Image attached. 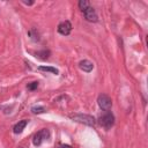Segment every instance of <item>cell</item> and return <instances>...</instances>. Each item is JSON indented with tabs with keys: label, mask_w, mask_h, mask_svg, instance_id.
Masks as SVG:
<instances>
[{
	"label": "cell",
	"mask_w": 148,
	"mask_h": 148,
	"mask_svg": "<svg viewBox=\"0 0 148 148\" xmlns=\"http://www.w3.org/2000/svg\"><path fill=\"white\" fill-rule=\"evenodd\" d=\"M69 118L76 123L80 124H84L88 126H95L96 120L90 114H84V113H74V114H69Z\"/></svg>",
	"instance_id": "6da1fadb"
},
{
	"label": "cell",
	"mask_w": 148,
	"mask_h": 148,
	"mask_svg": "<svg viewBox=\"0 0 148 148\" xmlns=\"http://www.w3.org/2000/svg\"><path fill=\"white\" fill-rule=\"evenodd\" d=\"M98 121H99V124H101L104 128L109 130V128H111V127L113 126V124H114V116H113L110 111H105L103 114L99 116Z\"/></svg>",
	"instance_id": "7a4b0ae2"
},
{
	"label": "cell",
	"mask_w": 148,
	"mask_h": 148,
	"mask_svg": "<svg viewBox=\"0 0 148 148\" xmlns=\"http://www.w3.org/2000/svg\"><path fill=\"white\" fill-rule=\"evenodd\" d=\"M97 103H98V106L103 111H109L112 108V99L106 94H101L97 98Z\"/></svg>",
	"instance_id": "3957f363"
},
{
	"label": "cell",
	"mask_w": 148,
	"mask_h": 148,
	"mask_svg": "<svg viewBox=\"0 0 148 148\" xmlns=\"http://www.w3.org/2000/svg\"><path fill=\"white\" fill-rule=\"evenodd\" d=\"M49 136H50V132H49V130L43 128V130H40L39 132H37V133L34 135L32 143H34L35 146H39L44 140L49 139Z\"/></svg>",
	"instance_id": "277c9868"
},
{
	"label": "cell",
	"mask_w": 148,
	"mask_h": 148,
	"mask_svg": "<svg viewBox=\"0 0 148 148\" xmlns=\"http://www.w3.org/2000/svg\"><path fill=\"white\" fill-rule=\"evenodd\" d=\"M83 15H84L86 20L89 21V22H97L98 21V17H97V14H96L95 9L92 7H90V6L87 9L83 10Z\"/></svg>",
	"instance_id": "5b68a950"
},
{
	"label": "cell",
	"mask_w": 148,
	"mask_h": 148,
	"mask_svg": "<svg viewBox=\"0 0 148 148\" xmlns=\"http://www.w3.org/2000/svg\"><path fill=\"white\" fill-rule=\"evenodd\" d=\"M71 30H72V24H71L69 21H64V22H61L58 25V32L61 34V35H64V36L69 35Z\"/></svg>",
	"instance_id": "8992f818"
},
{
	"label": "cell",
	"mask_w": 148,
	"mask_h": 148,
	"mask_svg": "<svg viewBox=\"0 0 148 148\" xmlns=\"http://www.w3.org/2000/svg\"><path fill=\"white\" fill-rule=\"evenodd\" d=\"M79 67H80V69H82L83 72L89 73V72L92 71L94 64H92L91 61H89V60H81V61L79 62Z\"/></svg>",
	"instance_id": "52a82bcc"
},
{
	"label": "cell",
	"mask_w": 148,
	"mask_h": 148,
	"mask_svg": "<svg viewBox=\"0 0 148 148\" xmlns=\"http://www.w3.org/2000/svg\"><path fill=\"white\" fill-rule=\"evenodd\" d=\"M25 126H27V120H21V121H18V123L14 126V133H16V134L22 133V131L25 128Z\"/></svg>",
	"instance_id": "ba28073f"
},
{
	"label": "cell",
	"mask_w": 148,
	"mask_h": 148,
	"mask_svg": "<svg viewBox=\"0 0 148 148\" xmlns=\"http://www.w3.org/2000/svg\"><path fill=\"white\" fill-rule=\"evenodd\" d=\"M38 71H42V72H50V73L56 74V75L59 73V71H58L57 68L52 67V66H39V67H38Z\"/></svg>",
	"instance_id": "9c48e42d"
},
{
	"label": "cell",
	"mask_w": 148,
	"mask_h": 148,
	"mask_svg": "<svg viewBox=\"0 0 148 148\" xmlns=\"http://www.w3.org/2000/svg\"><path fill=\"white\" fill-rule=\"evenodd\" d=\"M36 57L39 58V59H42V60H45V59H47L50 57V51L49 50L38 51V52H36Z\"/></svg>",
	"instance_id": "30bf717a"
},
{
	"label": "cell",
	"mask_w": 148,
	"mask_h": 148,
	"mask_svg": "<svg viewBox=\"0 0 148 148\" xmlns=\"http://www.w3.org/2000/svg\"><path fill=\"white\" fill-rule=\"evenodd\" d=\"M28 35L30 36L31 40H34V42H38V40H39V34L37 32L36 29H31V30H29Z\"/></svg>",
	"instance_id": "8fae6325"
},
{
	"label": "cell",
	"mask_w": 148,
	"mask_h": 148,
	"mask_svg": "<svg viewBox=\"0 0 148 148\" xmlns=\"http://www.w3.org/2000/svg\"><path fill=\"white\" fill-rule=\"evenodd\" d=\"M79 7H80V9L83 12L84 9H87V8L89 7V2H88L87 0H80V1H79Z\"/></svg>",
	"instance_id": "7c38bea8"
},
{
	"label": "cell",
	"mask_w": 148,
	"mask_h": 148,
	"mask_svg": "<svg viewBox=\"0 0 148 148\" xmlns=\"http://www.w3.org/2000/svg\"><path fill=\"white\" fill-rule=\"evenodd\" d=\"M31 111H32V113H43V112H45V109L43 106H34L31 109Z\"/></svg>",
	"instance_id": "4fadbf2b"
},
{
	"label": "cell",
	"mask_w": 148,
	"mask_h": 148,
	"mask_svg": "<svg viewBox=\"0 0 148 148\" xmlns=\"http://www.w3.org/2000/svg\"><path fill=\"white\" fill-rule=\"evenodd\" d=\"M37 87H38V82L37 81L31 82L30 84H28V89L29 90H35V89H37Z\"/></svg>",
	"instance_id": "5bb4252c"
},
{
	"label": "cell",
	"mask_w": 148,
	"mask_h": 148,
	"mask_svg": "<svg viewBox=\"0 0 148 148\" xmlns=\"http://www.w3.org/2000/svg\"><path fill=\"white\" fill-rule=\"evenodd\" d=\"M59 148H72L71 146H68V145H60L59 146Z\"/></svg>",
	"instance_id": "9a60e30c"
},
{
	"label": "cell",
	"mask_w": 148,
	"mask_h": 148,
	"mask_svg": "<svg viewBox=\"0 0 148 148\" xmlns=\"http://www.w3.org/2000/svg\"><path fill=\"white\" fill-rule=\"evenodd\" d=\"M23 3H25V5H32L34 1H23Z\"/></svg>",
	"instance_id": "2e32d148"
},
{
	"label": "cell",
	"mask_w": 148,
	"mask_h": 148,
	"mask_svg": "<svg viewBox=\"0 0 148 148\" xmlns=\"http://www.w3.org/2000/svg\"><path fill=\"white\" fill-rule=\"evenodd\" d=\"M20 148H24V147H20Z\"/></svg>",
	"instance_id": "e0dca14e"
}]
</instances>
